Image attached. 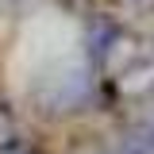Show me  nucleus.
<instances>
[{
  "instance_id": "1",
  "label": "nucleus",
  "mask_w": 154,
  "mask_h": 154,
  "mask_svg": "<svg viewBox=\"0 0 154 154\" xmlns=\"http://www.w3.org/2000/svg\"><path fill=\"white\" fill-rule=\"evenodd\" d=\"M123 154H154V135L150 131H131L123 139Z\"/></svg>"
},
{
  "instance_id": "2",
  "label": "nucleus",
  "mask_w": 154,
  "mask_h": 154,
  "mask_svg": "<svg viewBox=\"0 0 154 154\" xmlns=\"http://www.w3.org/2000/svg\"><path fill=\"white\" fill-rule=\"evenodd\" d=\"M62 4H66V8H73V12H77V8H85V0H62Z\"/></svg>"
}]
</instances>
